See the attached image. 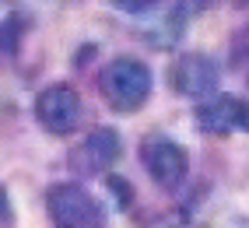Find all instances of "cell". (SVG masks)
<instances>
[{
    "instance_id": "obj_11",
    "label": "cell",
    "mask_w": 249,
    "mask_h": 228,
    "mask_svg": "<svg viewBox=\"0 0 249 228\" xmlns=\"http://www.w3.org/2000/svg\"><path fill=\"white\" fill-rule=\"evenodd\" d=\"M109 4H112L116 11H123V14H147V11L155 14L161 0H109Z\"/></svg>"
},
{
    "instance_id": "obj_2",
    "label": "cell",
    "mask_w": 249,
    "mask_h": 228,
    "mask_svg": "<svg viewBox=\"0 0 249 228\" xmlns=\"http://www.w3.org/2000/svg\"><path fill=\"white\" fill-rule=\"evenodd\" d=\"M46 210L56 228H106V207L81 183H56L46 190Z\"/></svg>"
},
{
    "instance_id": "obj_5",
    "label": "cell",
    "mask_w": 249,
    "mask_h": 228,
    "mask_svg": "<svg viewBox=\"0 0 249 228\" xmlns=\"http://www.w3.org/2000/svg\"><path fill=\"white\" fill-rule=\"evenodd\" d=\"M218 67L214 60L204 53H182L169 63V85L179 95H190V99H211L218 91Z\"/></svg>"
},
{
    "instance_id": "obj_4",
    "label": "cell",
    "mask_w": 249,
    "mask_h": 228,
    "mask_svg": "<svg viewBox=\"0 0 249 228\" xmlns=\"http://www.w3.org/2000/svg\"><path fill=\"white\" fill-rule=\"evenodd\" d=\"M36 116L49 134H56V137L74 134L77 123H81V95L71 85H49L36 99Z\"/></svg>"
},
{
    "instance_id": "obj_9",
    "label": "cell",
    "mask_w": 249,
    "mask_h": 228,
    "mask_svg": "<svg viewBox=\"0 0 249 228\" xmlns=\"http://www.w3.org/2000/svg\"><path fill=\"white\" fill-rule=\"evenodd\" d=\"M141 228H186V214H182L179 207L155 210V214H144L141 218Z\"/></svg>"
},
{
    "instance_id": "obj_3",
    "label": "cell",
    "mask_w": 249,
    "mask_h": 228,
    "mask_svg": "<svg viewBox=\"0 0 249 228\" xmlns=\"http://www.w3.org/2000/svg\"><path fill=\"white\" fill-rule=\"evenodd\" d=\"M141 161H144L147 175H151L161 190H179V183H182L186 172H190L186 151H182L172 137H161V134L144 137V144H141Z\"/></svg>"
},
{
    "instance_id": "obj_12",
    "label": "cell",
    "mask_w": 249,
    "mask_h": 228,
    "mask_svg": "<svg viewBox=\"0 0 249 228\" xmlns=\"http://www.w3.org/2000/svg\"><path fill=\"white\" fill-rule=\"evenodd\" d=\"M218 0H176V7H179V14H204V11H211Z\"/></svg>"
},
{
    "instance_id": "obj_15",
    "label": "cell",
    "mask_w": 249,
    "mask_h": 228,
    "mask_svg": "<svg viewBox=\"0 0 249 228\" xmlns=\"http://www.w3.org/2000/svg\"><path fill=\"white\" fill-rule=\"evenodd\" d=\"M0 4H7V0H0Z\"/></svg>"
},
{
    "instance_id": "obj_8",
    "label": "cell",
    "mask_w": 249,
    "mask_h": 228,
    "mask_svg": "<svg viewBox=\"0 0 249 228\" xmlns=\"http://www.w3.org/2000/svg\"><path fill=\"white\" fill-rule=\"evenodd\" d=\"M25 18L21 14H11V18H4L0 21V53H14L18 50V42H21V35H25Z\"/></svg>"
},
{
    "instance_id": "obj_1",
    "label": "cell",
    "mask_w": 249,
    "mask_h": 228,
    "mask_svg": "<svg viewBox=\"0 0 249 228\" xmlns=\"http://www.w3.org/2000/svg\"><path fill=\"white\" fill-rule=\"evenodd\" d=\"M98 91L116 112H137L151 95V70L134 56L109 60L98 74Z\"/></svg>"
},
{
    "instance_id": "obj_7",
    "label": "cell",
    "mask_w": 249,
    "mask_h": 228,
    "mask_svg": "<svg viewBox=\"0 0 249 228\" xmlns=\"http://www.w3.org/2000/svg\"><path fill=\"white\" fill-rule=\"evenodd\" d=\"M120 134H116L112 126H98L85 137V144L74 151V161L85 172H106L116 158H120Z\"/></svg>"
},
{
    "instance_id": "obj_14",
    "label": "cell",
    "mask_w": 249,
    "mask_h": 228,
    "mask_svg": "<svg viewBox=\"0 0 249 228\" xmlns=\"http://www.w3.org/2000/svg\"><path fill=\"white\" fill-rule=\"evenodd\" d=\"M235 7H249V0H235Z\"/></svg>"
},
{
    "instance_id": "obj_10",
    "label": "cell",
    "mask_w": 249,
    "mask_h": 228,
    "mask_svg": "<svg viewBox=\"0 0 249 228\" xmlns=\"http://www.w3.org/2000/svg\"><path fill=\"white\" fill-rule=\"evenodd\" d=\"M231 67L249 77V25L239 28L235 39H231Z\"/></svg>"
},
{
    "instance_id": "obj_13",
    "label": "cell",
    "mask_w": 249,
    "mask_h": 228,
    "mask_svg": "<svg viewBox=\"0 0 249 228\" xmlns=\"http://www.w3.org/2000/svg\"><path fill=\"white\" fill-rule=\"evenodd\" d=\"M11 225V200H7V190L0 186V228Z\"/></svg>"
},
{
    "instance_id": "obj_6",
    "label": "cell",
    "mask_w": 249,
    "mask_h": 228,
    "mask_svg": "<svg viewBox=\"0 0 249 228\" xmlns=\"http://www.w3.org/2000/svg\"><path fill=\"white\" fill-rule=\"evenodd\" d=\"M196 126L204 134H235V130H249V105L235 95H211V99L196 109Z\"/></svg>"
}]
</instances>
